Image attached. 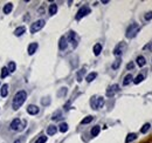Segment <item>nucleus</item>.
I'll use <instances>...</instances> for the list:
<instances>
[{
	"instance_id": "13",
	"label": "nucleus",
	"mask_w": 152,
	"mask_h": 143,
	"mask_svg": "<svg viewBox=\"0 0 152 143\" xmlns=\"http://www.w3.org/2000/svg\"><path fill=\"white\" fill-rule=\"evenodd\" d=\"M25 32H26V28L23 26H20V27H18V28H15L14 34L17 35V36H20V35H22Z\"/></svg>"
},
{
	"instance_id": "22",
	"label": "nucleus",
	"mask_w": 152,
	"mask_h": 143,
	"mask_svg": "<svg viewBox=\"0 0 152 143\" xmlns=\"http://www.w3.org/2000/svg\"><path fill=\"white\" fill-rule=\"evenodd\" d=\"M96 76H97V73L92 72V73H90V74H88V75H87L86 80H87L88 82H91V81H94V80L96 79Z\"/></svg>"
},
{
	"instance_id": "11",
	"label": "nucleus",
	"mask_w": 152,
	"mask_h": 143,
	"mask_svg": "<svg viewBox=\"0 0 152 143\" xmlns=\"http://www.w3.org/2000/svg\"><path fill=\"white\" fill-rule=\"evenodd\" d=\"M67 46H68V42H67V38L66 36H62L60 39V44H59V47H60V49H66Z\"/></svg>"
},
{
	"instance_id": "2",
	"label": "nucleus",
	"mask_w": 152,
	"mask_h": 143,
	"mask_svg": "<svg viewBox=\"0 0 152 143\" xmlns=\"http://www.w3.org/2000/svg\"><path fill=\"white\" fill-rule=\"evenodd\" d=\"M139 32V26H138L137 23H131L129 27H128V29H126V38H129V39H132V38H135L136 35H137V33Z\"/></svg>"
},
{
	"instance_id": "9",
	"label": "nucleus",
	"mask_w": 152,
	"mask_h": 143,
	"mask_svg": "<svg viewBox=\"0 0 152 143\" xmlns=\"http://www.w3.org/2000/svg\"><path fill=\"white\" fill-rule=\"evenodd\" d=\"M39 110H40V109L34 105H29L28 107H27V113L31 115H36L37 113H39Z\"/></svg>"
},
{
	"instance_id": "23",
	"label": "nucleus",
	"mask_w": 152,
	"mask_h": 143,
	"mask_svg": "<svg viewBox=\"0 0 152 143\" xmlns=\"http://www.w3.org/2000/svg\"><path fill=\"white\" fill-rule=\"evenodd\" d=\"M145 63H146L145 58H144V56H138L137 58V64L138 66H139V67H143V66H145Z\"/></svg>"
},
{
	"instance_id": "37",
	"label": "nucleus",
	"mask_w": 152,
	"mask_h": 143,
	"mask_svg": "<svg viewBox=\"0 0 152 143\" xmlns=\"http://www.w3.org/2000/svg\"><path fill=\"white\" fill-rule=\"evenodd\" d=\"M14 143H21V140H17Z\"/></svg>"
},
{
	"instance_id": "29",
	"label": "nucleus",
	"mask_w": 152,
	"mask_h": 143,
	"mask_svg": "<svg viewBox=\"0 0 152 143\" xmlns=\"http://www.w3.org/2000/svg\"><path fill=\"white\" fill-rule=\"evenodd\" d=\"M143 80H144V76L142 75V74H139V75H138L137 77H136V79L133 80V82H135L136 85H138V83H141V82L143 81Z\"/></svg>"
},
{
	"instance_id": "16",
	"label": "nucleus",
	"mask_w": 152,
	"mask_h": 143,
	"mask_svg": "<svg viewBox=\"0 0 152 143\" xmlns=\"http://www.w3.org/2000/svg\"><path fill=\"white\" fill-rule=\"evenodd\" d=\"M0 94H1V96L3 97H6L7 95H8V85H6L5 83V85L1 87V93Z\"/></svg>"
},
{
	"instance_id": "36",
	"label": "nucleus",
	"mask_w": 152,
	"mask_h": 143,
	"mask_svg": "<svg viewBox=\"0 0 152 143\" xmlns=\"http://www.w3.org/2000/svg\"><path fill=\"white\" fill-rule=\"evenodd\" d=\"M126 68H128V69H132V68H133V63H132V62H130V63H128V66H126Z\"/></svg>"
},
{
	"instance_id": "6",
	"label": "nucleus",
	"mask_w": 152,
	"mask_h": 143,
	"mask_svg": "<svg viewBox=\"0 0 152 143\" xmlns=\"http://www.w3.org/2000/svg\"><path fill=\"white\" fill-rule=\"evenodd\" d=\"M119 90V87H118V85H112L111 87L108 88V90H106V96H114L115 95V93H117V92Z\"/></svg>"
},
{
	"instance_id": "25",
	"label": "nucleus",
	"mask_w": 152,
	"mask_h": 143,
	"mask_svg": "<svg viewBox=\"0 0 152 143\" xmlns=\"http://www.w3.org/2000/svg\"><path fill=\"white\" fill-rule=\"evenodd\" d=\"M60 132L61 133H67L68 132V124L67 123H61V126H60Z\"/></svg>"
},
{
	"instance_id": "15",
	"label": "nucleus",
	"mask_w": 152,
	"mask_h": 143,
	"mask_svg": "<svg viewBox=\"0 0 152 143\" xmlns=\"http://www.w3.org/2000/svg\"><path fill=\"white\" fill-rule=\"evenodd\" d=\"M56 12H58V5L56 4H52V5L49 6V14L54 15V14H56Z\"/></svg>"
},
{
	"instance_id": "35",
	"label": "nucleus",
	"mask_w": 152,
	"mask_h": 143,
	"mask_svg": "<svg viewBox=\"0 0 152 143\" xmlns=\"http://www.w3.org/2000/svg\"><path fill=\"white\" fill-rule=\"evenodd\" d=\"M144 49H149V50H152V42L150 45H146V46L144 47Z\"/></svg>"
},
{
	"instance_id": "17",
	"label": "nucleus",
	"mask_w": 152,
	"mask_h": 143,
	"mask_svg": "<svg viewBox=\"0 0 152 143\" xmlns=\"http://www.w3.org/2000/svg\"><path fill=\"white\" fill-rule=\"evenodd\" d=\"M101 52H102V45H101V44H96L94 46V54H95V55H100Z\"/></svg>"
},
{
	"instance_id": "32",
	"label": "nucleus",
	"mask_w": 152,
	"mask_h": 143,
	"mask_svg": "<svg viewBox=\"0 0 152 143\" xmlns=\"http://www.w3.org/2000/svg\"><path fill=\"white\" fill-rule=\"evenodd\" d=\"M84 72H86L84 69H82L81 72H78V74H77V81H82V75L84 74Z\"/></svg>"
},
{
	"instance_id": "5",
	"label": "nucleus",
	"mask_w": 152,
	"mask_h": 143,
	"mask_svg": "<svg viewBox=\"0 0 152 143\" xmlns=\"http://www.w3.org/2000/svg\"><path fill=\"white\" fill-rule=\"evenodd\" d=\"M45 26V20H37L35 21L33 25L31 26V33H36L39 32L42 27Z\"/></svg>"
},
{
	"instance_id": "30",
	"label": "nucleus",
	"mask_w": 152,
	"mask_h": 143,
	"mask_svg": "<svg viewBox=\"0 0 152 143\" xmlns=\"http://www.w3.org/2000/svg\"><path fill=\"white\" fill-rule=\"evenodd\" d=\"M47 142V136H40L35 141V143H46Z\"/></svg>"
},
{
	"instance_id": "14",
	"label": "nucleus",
	"mask_w": 152,
	"mask_h": 143,
	"mask_svg": "<svg viewBox=\"0 0 152 143\" xmlns=\"http://www.w3.org/2000/svg\"><path fill=\"white\" fill-rule=\"evenodd\" d=\"M12 9H13V5H12L11 3L6 4V5L4 6V13H5V14H9L12 12Z\"/></svg>"
},
{
	"instance_id": "19",
	"label": "nucleus",
	"mask_w": 152,
	"mask_h": 143,
	"mask_svg": "<svg viewBox=\"0 0 152 143\" xmlns=\"http://www.w3.org/2000/svg\"><path fill=\"white\" fill-rule=\"evenodd\" d=\"M56 132H58V128L55 126H49L48 129H47V134L48 135H55Z\"/></svg>"
},
{
	"instance_id": "26",
	"label": "nucleus",
	"mask_w": 152,
	"mask_h": 143,
	"mask_svg": "<svg viewBox=\"0 0 152 143\" xmlns=\"http://www.w3.org/2000/svg\"><path fill=\"white\" fill-rule=\"evenodd\" d=\"M8 74H9V72H8V69H7V68L6 67H4L3 69H1V79H5L6 76H8Z\"/></svg>"
},
{
	"instance_id": "24",
	"label": "nucleus",
	"mask_w": 152,
	"mask_h": 143,
	"mask_svg": "<svg viewBox=\"0 0 152 143\" xmlns=\"http://www.w3.org/2000/svg\"><path fill=\"white\" fill-rule=\"evenodd\" d=\"M15 68H17V66H15L14 62H9V63H8V67H7V69H8L9 73H14Z\"/></svg>"
},
{
	"instance_id": "31",
	"label": "nucleus",
	"mask_w": 152,
	"mask_h": 143,
	"mask_svg": "<svg viewBox=\"0 0 152 143\" xmlns=\"http://www.w3.org/2000/svg\"><path fill=\"white\" fill-rule=\"evenodd\" d=\"M92 121V116H87L86 119H83V120H82V124H87V123H90Z\"/></svg>"
},
{
	"instance_id": "28",
	"label": "nucleus",
	"mask_w": 152,
	"mask_h": 143,
	"mask_svg": "<svg viewBox=\"0 0 152 143\" xmlns=\"http://www.w3.org/2000/svg\"><path fill=\"white\" fill-rule=\"evenodd\" d=\"M121 62H122L121 59H117V60H116V61L112 63V69H117V68L121 66Z\"/></svg>"
},
{
	"instance_id": "21",
	"label": "nucleus",
	"mask_w": 152,
	"mask_h": 143,
	"mask_svg": "<svg viewBox=\"0 0 152 143\" xmlns=\"http://www.w3.org/2000/svg\"><path fill=\"white\" fill-rule=\"evenodd\" d=\"M100 130H101L100 126H95L94 128L91 129V132H90V134H91L92 137H95V136H97V135L100 134Z\"/></svg>"
},
{
	"instance_id": "20",
	"label": "nucleus",
	"mask_w": 152,
	"mask_h": 143,
	"mask_svg": "<svg viewBox=\"0 0 152 143\" xmlns=\"http://www.w3.org/2000/svg\"><path fill=\"white\" fill-rule=\"evenodd\" d=\"M132 80H133L132 75H131V74H128V75L124 77V80H123V85H124V86H128L130 82H132Z\"/></svg>"
},
{
	"instance_id": "7",
	"label": "nucleus",
	"mask_w": 152,
	"mask_h": 143,
	"mask_svg": "<svg viewBox=\"0 0 152 143\" xmlns=\"http://www.w3.org/2000/svg\"><path fill=\"white\" fill-rule=\"evenodd\" d=\"M20 127H21V121L20 119H14L11 123V129L12 130H20Z\"/></svg>"
},
{
	"instance_id": "27",
	"label": "nucleus",
	"mask_w": 152,
	"mask_h": 143,
	"mask_svg": "<svg viewBox=\"0 0 152 143\" xmlns=\"http://www.w3.org/2000/svg\"><path fill=\"white\" fill-rule=\"evenodd\" d=\"M150 127H151V124H150V123H145V124L143 126V128L141 129V133H143V134L147 133V132H149V129H150Z\"/></svg>"
},
{
	"instance_id": "33",
	"label": "nucleus",
	"mask_w": 152,
	"mask_h": 143,
	"mask_svg": "<svg viewBox=\"0 0 152 143\" xmlns=\"http://www.w3.org/2000/svg\"><path fill=\"white\" fill-rule=\"evenodd\" d=\"M152 19V12H147L145 14V20H151Z\"/></svg>"
},
{
	"instance_id": "4",
	"label": "nucleus",
	"mask_w": 152,
	"mask_h": 143,
	"mask_svg": "<svg viewBox=\"0 0 152 143\" xmlns=\"http://www.w3.org/2000/svg\"><path fill=\"white\" fill-rule=\"evenodd\" d=\"M90 13V8L88 7V6H82L80 9H78L77 14H76V20H80V19H82L83 17H86V15H88Z\"/></svg>"
},
{
	"instance_id": "3",
	"label": "nucleus",
	"mask_w": 152,
	"mask_h": 143,
	"mask_svg": "<svg viewBox=\"0 0 152 143\" xmlns=\"http://www.w3.org/2000/svg\"><path fill=\"white\" fill-rule=\"evenodd\" d=\"M90 105H91V107L94 109H101L102 107L104 106V99L102 96H94L91 99V101H90Z\"/></svg>"
},
{
	"instance_id": "12",
	"label": "nucleus",
	"mask_w": 152,
	"mask_h": 143,
	"mask_svg": "<svg viewBox=\"0 0 152 143\" xmlns=\"http://www.w3.org/2000/svg\"><path fill=\"white\" fill-rule=\"evenodd\" d=\"M36 49H37V44H36V42L31 44L28 46V54H29V55H33V54L36 52Z\"/></svg>"
},
{
	"instance_id": "10",
	"label": "nucleus",
	"mask_w": 152,
	"mask_h": 143,
	"mask_svg": "<svg viewBox=\"0 0 152 143\" xmlns=\"http://www.w3.org/2000/svg\"><path fill=\"white\" fill-rule=\"evenodd\" d=\"M124 48H125V45L122 42V44H119V45H118V46L115 48V50H114V54H115L116 56H119L122 53H123V49H124Z\"/></svg>"
},
{
	"instance_id": "1",
	"label": "nucleus",
	"mask_w": 152,
	"mask_h": 143,
	"mask_svg": "<svg viewBox=\"0 0 152 143\" xmlns=\"http://www.w3.org/2000/svg\"><path fill=\"white\" fill-rule=\"evenodd\" d=\"M27 99V93L25 90H20L18 92L17 94L14 95V99H13V103H12V107L14 110H18L20 108L21 106L23 105V102L26 101Z\"/></svg>"
},
{
	"instance_id": "18",
	"label": "nucleus",
	"mask_w": 152,
	"mask_h": 143,
	"mask_svg": "<svg viewBox=\"0 0 152 143\" xmlns=\"http://www.w3.org/2000/svg\"><path fill=\"white\" fill-rule=\"evenodd\" d=\"M136 138H137V135L133 134V133H131V134H129L128 136H126L125 143H130V142H132V141H135Z\"/></svg>"
},
{
	"instance_id": "8",
	"label": "nucleus",
	"mask_w": 152,
	"mask_h": 143,
	"mask_svg": "<svg viewBox=\"0 0 152 143\" xmlns=\"http://www.w3.org/2000/svg\"><path fill=\"white\" fill-rule=\"evenodd\" d=\"M69 41L73 44V47H76L77 46V36H76V33L75 32H69Z\"/></svg>"
},
{
	"instance_id": "34",
	"label": "nucleus",
	"mask_w": 152,
	"mask_h": 143,
	"mask_svg": "<svg viewBox=\"0 0 152 143\" xmlns=\"http://www.w3.org/2000/svg\"><path fill=\"white\" fill-rule=\"evenodd\" d=\"M60 116H61V113L60 111H58V113H56V114H54L53 115V120H59V119H60Z\"/></svg>"
}]
</instances>
